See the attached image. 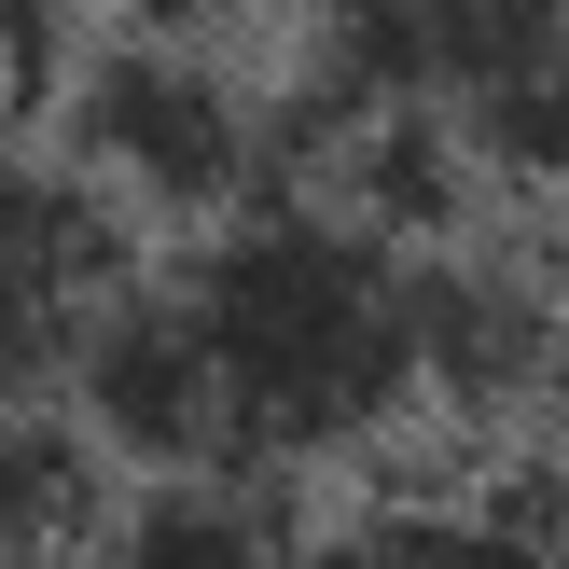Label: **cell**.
<instances>
[{
	"instance_id": "obj_1",
	"label": "cell",
	"mask_w": 569,
	"mask_h": 569,
	"mask_svg": "<svg viewBox=\"0 0 569 569\" xmlns=\"http://www.w3.org/2000/svg\"><path fill=\"white\" fill-rule=\"evenodd\" d=\"M181 320L209 348V403H222V472H320L389 445L431 376H417V250L376 237L333 194H264L222 237H194Z\"/></svg>"
},
{
	"instance_id": "obj_2",
	"label": "cell",
	"mask_w": 569,
	"mask_h": 569,
	"mask_svg": "<svg viewBox=\"0 0 569 569\" xmlns=\"http://www.w3.org/2000/svg\"><path fill=\"white\" fill-rule=\"evenodd\" d=\"M348 111L472 139L515 181H569V0H320Z\"/></svg>"
},
{
	"instance_id": "obj_3",
	"label": "cell",
	"mask_w": 569,
	"mask_h": 569,
	"mask_svg": "<svg viewBox=\"0 0 569 569\" xmlns=\"http://www.w3.org/2000/svg\"><path fill=\"white\" fill-rule=\"evenodd\" d=\"M70 167L111 194V209H153V222H237L264 209V111L237 98V70L167 28H126L70 70Z\"/></svg>"
},
{
	"instance_id": "obj_4",
	"label": "cell",
	"mask_w": 569,
	"mask_h": 569,
	"mask_svg": "<svg viewBox=\"0 0 569 569\" xmlns=\"http://www.w3.org/2000/svg\"><path fill=\"white\" fill-rule=\"evenodd\" d=\"M126 292V237H111V194L70 153H14L0 139V417L42 376H70L98 306Z\"/></svg>"
},
{
	"instance_id": "obj_5",
	"label": "cell",
	"mask_w": 569,
	"mask_h": 569,
	"mask_svg": "<svg viewBox=\"0 0 569 569\" xmlns=\"http://www.w3.org/2000/svg\"><path fill=\"white\" fill-rule=\"evenodd\" d=\"M417 376L445 417H515L569 376V306L528 250L417 237Z\"/></svg>"
},
{
	"instance_id": "obj_6",
	"label": "cell",
	"mask_w": 569,
	"mask_h": 569,
	"mask_svg": "<svg viewBox=\"0 0 569 569\" xmlns=\"http://www.w3.org/2000/svg\"><path fill=\"white\" fill-rule=\"evenodd\" d=\"M70 417L139 487H153V472H222V403H209V348H194V320H181V278H126V292L98 306V333H83V361H70Z\"/></svg>"
},
{
	"instance_id": "obj_7",
	"label": "cell",
	"mask_w": 569,
	"mask_h": 569,
	"mask_svg": "<svg viewBox=\"0 0 569 569\" xmlns=\"http://www.w3.org/2000/svg\"><path fill=\"white\" fill-rule=\"evenodd\" d=\"M306 569H569V528L515 487H417V500H361Z\"/></svg>"
},
{
	"instance_id": "obj_8",
	"label": "cell",
	"mask_w": 569,
	"mask_h": 569,
	"mask_svg": "<svg viewBox=\"0 0 569 569\" xmlns=\"http://www.w3.org/2000/svg\"><path fill=\"white\" fill-rule=\"evenodd\" d=\"M98 569H306L264 472H153L111 500Z\"/></svg>"
},
{
	"instance_id": "obj_9",
	"label": "cell",
	"mask_w": 569,
	"mask_h": 569,
	"mask_svg": "<svg viewBox=\"0 0 569 569\" xmlns=\"http://www.w3.org/2000/svg\"><path fill=\"white\" fill-rule=\"evenodd\" d=\"M98 542H111V500H98L83 417L14 403V417H0V569H70Z\"/></svg>"
},
{
	"instance_id": "obj_10",
	"label": "cell",
	"mask_w": 569,
	"mask_h": 569,
	"mask_svg": "<svg viewBox=\"0 0 569 569\" xmlns=\"http://www.w3.org/2000/svg\"><path fill=\"white\" fill-rule=\"evenodd\" d=\"M42 42H56V0H0V83L42 70Z\"/></svg>"
},
{
	"instance_id": "obj_11",
	"label": "cell",
	"mask_w": 569,
	"mask_h": 569,
	"mask_svg": "<svg viewBox=\"0 0 569 569\" xmlns=\"http://www.w3.org/2000/svg\"><path fill=\"white\" fill-rule=\"evenodd\" d=\"M126 14H139V28H167V14H209V0H126Z\"/></svg>"
},
{
	"instance_id": "obj_12",
	"label": "cell",
	"mask_w": 569,
	"mask_h": 569,
	"mask_svg": "<svg viewBox=\"0 0 569 569\" xmlns=\"http://www.w3.org/2000/svg\"><path fill=\"white\" fill-rule=\"evenodd\" d=\"M70 569H98V556H70Z\"/></svg>"
}]
</instances>
